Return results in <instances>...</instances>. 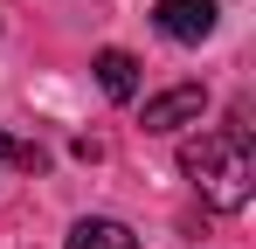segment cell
I'll list each match as a JSON object with an SVG mask.
<instances>
[{
  "mask_svg": "<svg viewBox=\"0 0 256 249\" xmlns=\"http://www.w3.org/2000/svg\"><path fill=\"white\" fill-rule=\"evenodd\" d=\"M97 90H104V97H118V104L138 90V62H132L125 48H104V56H97Z\"/></svg>",
  "mask_w": 256,
  "mask_h": 249,
  "instance_id": "obj_5",
  "label": "cell"
},
{
  "mask_svg": "<svg viewBox=\"0 0 256 249\" xmlns=\"http://www.w3.org/2000/svg\"><path fill=\"white\" fill-rule=\"evenodd\" d=\"M70 249H138V236L125 222H111V214H90V222L70 228Z\"/></svg>",
  "mask_w": 256,
  "mask_h": 249,
  "instance_id": "obj_4",
  "label": "cell"
},
{
  "mask_svg": "<svg viewBox=\"0 0 256 249\" xmlns=\"http://www.w3.org/2000/svg\"><path fill=\"white\" fill-rule=\"evenodd\" d=\"M201 111H208V90H201V83H173V90H160V97L146 104V132H180V124H201Z\"/></svg>",
  "mask_w": 256,
  "mask_h": 249,
  "instance_id": "obj_3",
  "label": "cell"
},
{
  "mask_svg": "<svg viewBox=\"0 0 256 249\" xmlns=\"http://www.w3.org/2000/svg\"><path fill=\"white\" fill-rule=\"evenodd\" d=\"M180 166H187V180L201 187V201L222 208V214L250 208V194H256V146H250V132H242V124L201 132V138L180 152Z\"/></svg>",
  "mask_w": 256,
  "mask_h": 249,
  "instance_id": "obj_1",
  "label": "cell"
},
{
  "mask_svg": "<svg viewBox=\"0 0 256 249\" xmlns=\"http://www.w3.org/2000/svg\"><path fill=\"white\" fill-rule=\"evenodd\" d=\"M0 160H7V166H21V173H42V146H28V138L0 132Z\"/></svg>",
  "mask_w": 256,
  "mask_h": 249,
  "instance_id": "obj_6",
  "label": "cell"
},
{
  "mask_svg": "<svg viewBox=\"0 0 256 249\" xmlns=\"http://www.w3.org/2000/svg\"><path fill=\"white\" fill-rule=\"evenodd\" d=\"M152 21H160L166 42H208L214 21H222V0H160Z\"/></svg>",
  "mask_w": 256,
  "mask_h": 249,
  "instance_id": "obj_2",
  "label": "cell"
}]
</instances>
